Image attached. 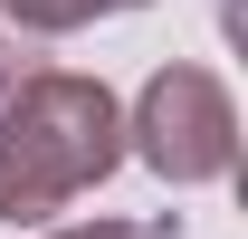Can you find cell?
Returning a JSON list of instances; mask_svg holds the SVG:
<instances>
[{
	"label": "cell",
	"mask_w": 248,
	"mask_h": 239,
	"mask_svg": "<svg viewBox=\"0 0 248 239\" xmlns=\"http://www.w3.org/2000/svg\"><path fill=\"white\" fill-rule=\"evenodd\" d=\"M124 163V115L95 77L29 67L0 96V220H48Z\"/></svg>",
	"instance_id": "1"
},
{
	"label": "cell",
	"mask_w": 248,
	"mask_h": 239,
	"mask_svg": "<svg viewBox=\"0 0 248 239\" xmlns=\"http://www.w3.org/2000/svg\"><path fill=\"white\" fill-rule=\"evenodd\" d=\"M10 19L29 38H67V29H86V19H115V10H143V0H0Z\"/></svg>",
	"instance_id": "3"
},
{
	"label": "cell",
	"mask_w": 248,
	"mask_h": 239,
	"mask_svg": "<svg viewBox=\"0 0 248 239\" xmlns=\"http://www.w3.org/2000/svg\"><path fill=\"white\" fill-rule=\"evenodd\" d=\"M134 153L153 163L172 191H191V182H219L229 163H239V105H229V86H219L210 67H162L153 86L134 96Z\"/></svg>",
	"instance_id": "2"
},
{
	"label": "cell",
	"mask_w": 248,
	"mask_h": 239,
	"mask_svg": "<svg viewBox=\"0 0 248 239\" xmlns=\"http://www.w3.org/2000/svg\"><path fill=\"white\" fill-rule=\"evenodd\" d=\"M48 239H162V230H143V220H86V230H48Z\"/></svg>",
	"instance_id": "5"
},
{
	"label": "cell",
	"mask_w": 248,
	"mask_h": 239,
	"mask_svg": "<svg viewBox=\"0 0 248 239\" xmlns=\"http://www.w3.org/2000/svg\"><path fill=\"white\" fill-rule=\"evenodd\" d=\"M38 67V48H29V29H19V19H10V10H0V96L19 86V77H29Z\"/></svg>",
	"instance_id": "4"
}]
</instances>
